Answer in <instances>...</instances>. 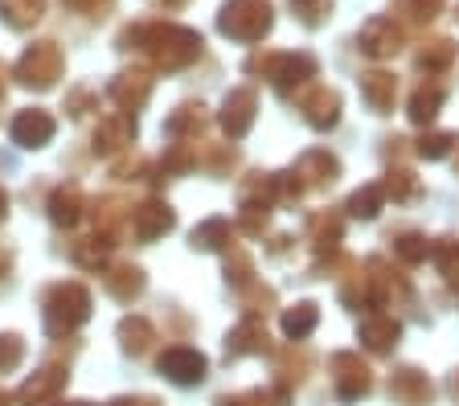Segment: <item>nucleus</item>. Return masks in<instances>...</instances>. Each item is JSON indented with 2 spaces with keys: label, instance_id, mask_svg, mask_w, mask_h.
<instances>
[]
</instances>
